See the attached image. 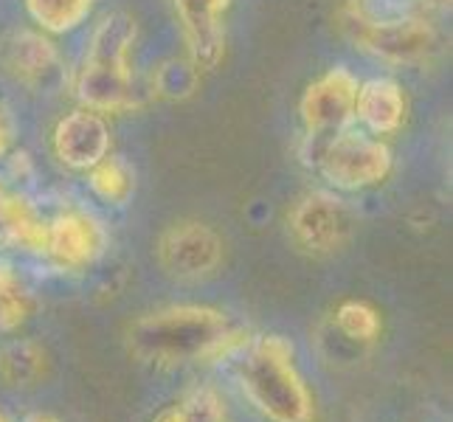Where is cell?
I'll return each mask as SVG.
<instances>
[{
	"label": "cell",
	"instance_id": "cell-1",
	"mask_svg": "<svg viewBox=\"0 0 453 422\" xmlns=\"http://www.w3.org/2000/svg\"><path fill=\"white\" fill-rule=\"evenodd\" d=\"M251 335L211 304H166L130 321L127 349L138 364L158 372L220 366L231 364Z\"/></svg>",
	"mask_w": 453,
	"mask_h": 422
},
{
	"label": "cell",
	"instance_id": "cell-2",
	"mask_svg": "<svg viewBox=\"0 0 453 422\" xmlns=\"http://www.w3.org/2000/svg\"><path fill=\"white\" fill-rule=\"evenodd\" d=\"M242 400L265 422H316V395L296 343L282 333H254L231 361Z\"/></svg>",
	"mask_w": 453,
	"mask_h": 422
},
{
	"label": "cell",
	"instance_id": "cell-3",
	"mask_svg": "<svg viewBox=\"0 0 453 422\" xmlns=\"http://www.w3.org/2000/svg\"><path fill=\"white\" fill-rule=\"evenodd\" d=\"M138 26L127 12L104 14L93 28L88 54L76 76V96L93 113H124L138 107V88L130 54Z\"/></svg>",
	"mask_w": 453,
	"mask_h": 422
},
{
	"label": "cell",
	"instance_id": "cell-4",
	"mask_svg": "<svg viewBox=\"0 0 453 422\" xmlns=\"http://www.w3.org/2000/svg\"><path fill=\"white\" fill-rule=\"evenodd\" d=\"M395 169L388 144L364 130L343 127L333 133L319 155L321 178L338 192H364L383 183Z\"/></svg>",
	"mask_w": 453,
	"mask_h": 422
},
{
	"label": "cell",
	"instance_id": "cell-5",
	"mask_svg": "<svg viewBox=\"0 0 453 422\" xmlns=\"http://www.w3.org/2000/svg\"><path fill=\"white\" fill-rule=\"evenodd\" d=\"M355 226V211L335 192H307L288 211L290 240L307 257H333L343 251Z\"/></svg>",
	"mask_w": 453,
	"mask_h": 422
},
{
	"label": "cell",
	"instance_id": "cell-6",
	"mask_svg": "<svg viewBox=\"0 0 453 422\" xmlns=\"http://www.w3.org/2000/svg\"><path fill=\"white\" fill-rule=\"evenodd\" d=\"M155 257L169 279L183 281V285H197L223 268L226 242L209 223L178 220L161 231Z\"/></svg>",
	"mask_w": 453,
	"mask_h": 422
},
{
	"label": "cell",
	"instance_id": "cell-7",
	"mask_svg": "<svg viewBox=\"0 0 453 422\" xmlns=\"http://www.w3.org/2000/svg\"><path fill=\"white\" fill-rule=\"evenodd\" d=\"M107 251V228L96 214L85 209H62L49 220L45 254L62 273L93 268Z\"/></svg>",
	"mask_w": 453,
	"mask_h": 422
},
{
	"label": "cell",
	"instance_id": "cell-8",
	"mask_svg": "<svg viewBox=\"0 0 453 422\" xmlns=\"http://www.w3.org/2000/svg\"><path fill=\"white\" fill-rule=\"evenodd\" d=\"M357 76L349 68H330L316 82H310L299 113L310 135H324V133H338L349 127L355 119V99H357Z\"/></svg>",
	"mask_w": 453,
	"mask_h": 422
},
{
	"label": "cell",
	"instance_id": "cell-9",
	"mask_svg": "<svg viewBox=\"0 0 453 422\" xmlns=\"http://www.w3.org/2000/svg\"><path fill=\"white\" fill-rule=\"evenodd\" d=\"M186 54L197 73L214 71L226 57V12L231 0H172Z\"/></svg>",
	"mask_w": 453,
	"mask_h": 422
},
{
	"label": "cell",
	"instance_id": "cell-10",
	"mask_svg": "<svg viewBox=\"0 0 453 422\" xmlns=\"http://www.w3.org/2000/svg\"><path fill=\"white\" fill-rule=\"evenodd\" d=\"M0 68L26 88H54L62 80V57L57 45L31 28H12L0 37Z\"/></svg>",
	"mask_w": 453,
	"mask_h": 422
},
{
	"label": "cell",
	"instance_id": "cell-11",
	"mask_svg": "<svg viewBox=\"0 0 453 422\" xmlns=\"http://www.w3.org/2000/svg\"><path fill=\"white\" fill-rule=\"evenodd\" d=\"M352 37L364 51L378 57L392 65H411V62L426 59L436 45V31L428 18H411L397 23H378L364 26L352 23Z\"/></svg>",
	"mask_w": 453,
	"mask_h": 422
},
{
	"label": "cell",
	"instance_id": "cell-12",
	"mask_svg": "<svg viewBox=\"0 0 453 422\" xmlns=\"http://www.w3.org/2000/svg\"><path fill=\"white\" fill-rule=\"evenodd\" d=\"M51 144L59 164H65L68 169L76 172H88L104 155H111V130H107V124L99 113L80 107V111L59 119Z\"/></svg>",
	"mask_w": 453,
	"mask_h": 422
},
{
	"label": "cell",
	"instance_id": "cell-13",
	"mask_svg": "<svg viewBox=\"0 0 453 422\" xmlns=\"http://www.w3.org/2000/svg\"><path fill=\"white\" fill-rule=\"evenodd\" d=\"M0 231L23 248L26 254H45V240H49V220L23 192L0 178Z\"/></svg>",
	"mask_w": 453,
	"mask_h": 422
},
{
	"label": "cell",
	"instance_id": "cell-14",
	"mask_svg": "<svg viewBox=\"0 0 453 422\" xmlns=\"http://www.w3.org/2000/svg\"><path fill=\"white\" fill-rule=\"evenodd\" d=\"M355 119H361L366 124V130H372L374 135L397 133L405 119L403 88L395 80H386V76L364 82L357 88Z\"/></svg>",
	"mask_w": 453,
	"mask_h": 422
},
{
	"label": "cell",
	"instance_id": "cell-15",
	"mask_svg": "<svg viewBox=\"0 0 453 422\" xmlns=\"http://www.w3.org/2000/svg\"><path fill=\"white\" fill-rule=\"evenodd\" d=\"M45 372H49V352L37 341L20 338L0 349V380L6 388H18V392L35 388Z\"/></svg>",
	"mask_w": 453,
	"mask_h": 422
},
{
	"label": "cell",
	"instance_id": "cell-16",
	"mask_svg": "<svg viewBox=\"0 0 453 422\" xmlns=\"http://www.w3.org/2000/svg\"><path fill=\"white\" fill-rule=\"evenodd\" d=\"M35 316V293L9 262H0V335L18 333Z\"/></svg>",
	"mask_w": 453,
	"mask_h": 422
},
{
	"label": "cell",
	"instance_id": "cell-17",
	"mask_svg": "<svg viewBox=\"0 0 453 422\" xmlns=\"http://www.w3.org/2000/svg\"><path fill=\"white\" fill-rule=\"evenodd\" d=\"M88 186L107 206H127L135 195V172L133 166L119 158V155H104V158L88 169Z\"/></svg>",
	"mask_w": 453,
	"mask_h": 422
},
{
	"label": "cell",
	"instance_id": "cell-18",
	"mask_svg": "<svg viewBox=\"0 0 453 422\" xmlns=\"http://www.w3.org/2000/svg\"><path fill=\"white\" fill-rule=\"evenodd\" d=\"M333 324L343 338L352 343H361V347H372V343H378L383 335L380 310L364 299L341 302L333 312Z\"/></svg>",
	"mask_w": 453,
	"mask_h": 422
},
{
	"label": "cell",
	"instance_id": "cell-19",
	"mask_svg": "<svg viewBox=\"0 0 453 422\" xmlns=\"http://www.w3.org/2000/svg\"><path fill=\"white\" fill-rule=\"evenodd\" d=\"M428 0H347V20L378 26L426 18Z\"/></svg>",
	"mask_w": 453,
	"mask_h": 422
},
{
	"label": "cell",
	"instance_id": "cell-20",
	"mask_svg": "<svg viewBox=\"0 0 453 422\" xmlns=\"http://www.w3.org/2000/svg\"><path fill=\"white\" fill-rule=\"evenodd\" d=\"M31 20L40 23L51 35L73 31L93 9V0H26Z\"/></svg>",
	"mask_w": 453,
	"mask_h": 422
},
{
	"label": "cell",
	"instance_id": "cell-21",
	"mask_svg": "<svg viewBox=\"0 0 453 422\" xmlns=\"http://www.w3.org/2000/svg\"><path fill=\"white\" fill-rule=\"evenodd\" d=\"M178 403L189 422H231L228 403L214 383L186 386Z\"/></svg>",
	"mask_w": 453,
	"mask_h": 422
},
{
	"label": "cell",
	"instance_id": "cell-22",
	"mask_svg": "<svg viewBox=\"0 0 453 422\" xmlns=\"http://www.w3.org/2000/svg\"><path fill=\"white\" fill-rule=\"evenodd\" d=\"M197 82H200V73L189 59H166L152 76V90H155V96H161V99L180 102L192 96L197 90Z\"/></svg>",
	"mask_w": 453,
	"mask_h": 422
},
{
	"label": "cell",
	"instance_id": "cell-23",
	"mask_svg": "<svg viewBox=\"0 0 453 422\" xmlns=\"http://www.w3.org/2000/svg\"><path fill=\"white\" fill-rule=\"evenodd\" d=\"M12 141H14V121L6 107L0 104V158L12 150Z\"/></svg>",
	"mask_w": 453,
	"mask_h": 422
},
{
	"label": "cell",
	"instance_id": "cell-24",
	"mask_svg": "<svg viewBox=\"0 0 453 422\" xmlns=\"http://www.w3.org/2000/svg\"><path fill=\"white\" fill-rule=\"evenodd\" d=\"M150 422H189V419H186L180 403H169V405H164V409L155 411L150 417Z\"/></svg>",
	"mask_w": 453,
	"mask_h": 422
},
{
	"label": "cell",
	"instance_id": "cell-25",
	"mask_svg": "<svg viewBox=\"0 0 453 422\" xmlns=\"http://www.w3.org/2000/svg\"><path fill=\"white\" fill-rule=\"evenodd\" d=\"M20 422H65V419L51 414V411H28L20 417Z\"/></svg>",
	"mask_w": 453,
	"mask_h": 422
},
{
	"label": "cell",
	"instance_id": "cell-26",
	"mask_svg": "<svg viewBox=\"0 0 453 422\" xmlns=\"http://www.w3.org/2000/svg\"><path fill=\"white\" fill-rule=\"evenodd\" d=\"M0 422H20V419H14L9 411H4V409H0Z\"/></svg>",
	"mask_w": 453,
	"mask_h": 422
},
{
	"label": "cell",
	"instance_id": "cell-27",
	"mask_svg": "<svg viewBox=\"0 0 453 422\" xmlns=\"http://www.w3.org/2000/svg\"><path fill=\"white\" fill-rule=\"evenodd\" d=\"M434 4H440V6H450V0H434Z\"/></svg>",
	"mask_w": 453,
	"mask_h": 422
},
{
	"label": "cell",
	"instance_id": "cell-28",
	"mask_svg": "<svg viewBox=\"0 0 453 422\" xmlns=\"http://www.w3.org/2000/svg\"><path fill=\"white\" fill-rule=\"evenodd\" d=\"M0 234H4V231H0Z\"/></svg>",
	"mask_w": 453,
	"mask_h": 422
}]
</instances>
